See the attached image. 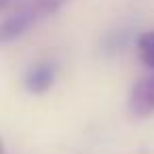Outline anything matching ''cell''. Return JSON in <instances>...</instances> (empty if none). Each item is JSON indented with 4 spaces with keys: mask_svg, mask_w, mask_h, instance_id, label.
<instances>
[{
    "mask_svg": "<svg viewBox=\"0 0 154 154\" xmlns=\"http://www.w3.org/2000/svg\"><path fill=\"white\" fill-rule=\"evenodd\" d=\"M34 23H36V17H34V11L30 5L17 9L13 15L0 21V45H9V42L21 38Z\"/></svg>",
    "mask_w": 154,
    "mask_h": 154,
    "instance_id": "obj_1",
    "label": "cell"
},
{
    "mask_svg": "<svg viewBox=\"0 0 154 154\" xmlns=\"http://www.w3.org/2000/svg\"><path fill=\"white\" fill-rule=\"evenodd\" d=\"M129 110L133 116H139V118L154 114V74L133 85L129 95Z\"/></svg>",
    "mask_w": 154,
    "mask_h": 154,
    "instance_id": "obj_2",
    "label": "cell"
},
{
    "mask_svg": "<svg viewBox=\"0 0 154 154\" xmlns=\"http://www.w3.org/2000/svg\"><path fill=\"white\" fill-rule=\"evenodd\" d=\"M55 76H57V66L53 61L45 59V61H38V63H34V66L28 68L26 78H23V85H26V89L30 93L42 95V93H47L53 87Z\"/></svg>",
    "mask_w": 154,
    "mask_h": 154,
    "instance_id": "obj_3",
    "label": "cell"
},
{
    "mask_svg": "<svg viewBox=\"0 0 154 154\" xmlns=\"http://www.w3.org/2000/svg\"><path fill=\"white\" fill-rule=\"evenodd\" d=\"M129 45V30H112L101 40V51L106 55H116Z\"/></svg>",
    "mask_w": 154,
    "mask_h": 154,
    "instance_id": "obj_4",
    "label": "cell"
},
{
    "mask_svg": "<svg viewBox=\"0 0 154 154\" xmlns=\"http://www.w3.org/2000/svg\"><path fill=\"white\" fill-rule=\"evenodd\" d=\"M135 45H137L139 59H141L150 70H154V30L139 34L137 40H135Z\"/></svg>",
    "mask_w": 154,
    "mask_h": 154,
    "instance_id": "obj_5",
    "label": "cell"
},
{
    "mask_svg": "<svg viewBox=\"0 0 154 154\" xmlns=\"http://www.w3.org/2000/svg\"><path fill=\"white\" fill-rule=\"evenodd\" d=\"M68 2H70V0H32L30 7L34 11L36 21H38V19H45V17H51V15L59 13Z\"/></svg>",
    "mask_w": 154,
    "mask_h": 154,
    "instance_id": "obj_6",
    "label": "cell"
},
{
    "mask_svg": "<svg viewBox=\"0 0 154 154\" xmlns=\"http://www.w3.org/2000/svg\"><path fill=\"white\" fill-rule=\"evenodd\" d=\"M13 2H15V0H0V13H2L5 9H9Z\"/></svg>",
    "mask_w": 154,
    "mask_h": 154,
    "instance_id": "obj_7",
    "label": "cell"
},
{
    "mask_svg": "<svg viewBox=\"0 0 154 154\" xmlns=\"http://www.w3.org/2000/svg\"><path fill=\"white\" fill-rule=\"evenodd\" d=\"M0 154H5V141L0 139Z\"/></svg>",
    "mask_w": 154,
    "mask_h": 154,
    "instance_id": "obj_8",
    "label": "cell"
}]
</instances>
